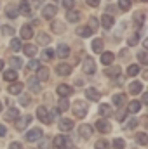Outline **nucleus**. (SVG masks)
<instances>
[{"mask_svg": "<svg viewBox=\"0 0 148 149\" xmlns=\"http://www.w3.org/2000/svg\"><path fill=\"white\" fill-rule=\"evenodd\" d=\"M143 35V31H136V35H132V37L127 40V43H129V47H132V45H136L138 42H140V38Z\"/></svg>", "mask_w": 148, "mask_h": 149, "instance_id": "obj_43", "label": "nucleus"}, {"mask_svg": "<svg viewBox=\"0 0 148 149\" xmlns=\"http://www.w3.org/2000/svg\"><path fill=\"white\" fill-rule=\"evenodd\" d=\"M136 2H147V0H136Z\"/></svg>", "mask_w": 148, "mask_h": 149, "instance_id": "obj_62", "label": "nucleus"}, {"mask_svg": "<svg viewBox=\"0 0 148 149\" xmlns=\"http://www.w3.org/2000/svg\"><path fill=\"white\" fill-rule=\"evenodd\" d=\"M9 94H12V95H19L21 92H23V83H18V81H12L11 85H9Z\"/></svg>", "mask_w": 148, "mask_h": 149, "instance_id": "obj_19", "label": "nucleus"}, {"mask_svg": "<svg viewBox=\"0 0 148 149\" xmlns=\"http://www.w3.org/2000/svg\"><path fill=\"white\" fill-rule=\"evenodd\" d=\"M26 68H28V70H38V68H40V61H37V59H33V61H30Z\"/></svg>", "mask_w": 148, "mask_h": 149, "instance_id": "obj_52", "label": "nucleus"}, {"mask_svg": "<svg viewBox=\"0 0 148 149\" xmlns=\"http://www.w3.org/2000/svg\"><path fill=\"white\" fill-rule=\"evenodd\" d=\"M52 144H54L56 149H63L66 144H70V139L65 137V135H56V137L52 139Z\"/></svg>", "mask_w": 148, "mask_h": 149, "instance_id": "obj_9", "label": "nucleus"}, {"mask_svg": "<svg viewBox=\"0 0 148 149\" xmlns=\"http://www.w3.org/2000/svg\"><path fill=\"white\" fill-rule=\"evenodd\" d=\"M11 50H14V52H18V50H21V47H23V43H21V40L19 38H12L11 40Z\"/></svg>", "mask_w": 148, "mask_h": 149, "instance_id": "obj_39", "label": "nucleus"}, {"mask_svg": "<svg viewBox=\"0 0 148 149\" xmlns=\"http://www.w3.org/2000/svg\"><path fill=\"white\" fill-rule=\"evenodd\" d=\"M56 73L59 74V76H68V74H72V66H70V64L61 63V64H58V66H56Z\"/></svg>", "mask_w": 148, "mask_h": 149, "instance_id": "obj_14", "label": "nucleus"}, {"mask_svg": "<svg viewBox=\"0 0 148 149\" xmlns=\"http://www.w3.org/2000/svg\"><path fill=\"white\" fill-rule=\"evenodd\" d=\"M37 80L38 81H45V80H49V70L40 66V68L37 70Z\"/></svg>", "mask_w": 148, "mask_h": 149, "instance_id": "obj_33", "label": "nucleus"}, {"mask_svg": "<svg viewBox=\"0 0 148 149\" xmlns=\"http://www.w3.org/2000/svg\"><path fill=\"white\" fill-rule=\"evenodd\" d=\"M85 97H87L89 101H92V102H98V101H99V97H101V94H99V90H98V88L89 87V88H85Z\"/></svg>", "mask_w": 148, "mask_h": 149, "instance_id": "obj_8", "label": "nucleus"}, {"mask_svg": "<svg viewBox=\"0 0 148 149\" xmlns=\"http://www.w3.org/2000/svg\"><path fill=\"white\" fill-rule=\"evenodd\" d=\"M2 70H4V61L0 59V71H2Z\"/></svg>", "mask_w": 148, "mask_h": 149, "instance_id": "obj_59", "label": "nucleus"}, {"mask_svg": "<svg viewBox=\"0 0 148 149\" xmlns=\"http://www.w3.org/2000/svg\"><path fill=\"white\" fill-rule=\"evenodd\" d=\"M4 80L5 81H16L18 80V71L16 70H7V71H4Z\"/></svg>", "mask_w": 148, "mask_h": 149, "instance_id": "obj_31", "label": "nucleus"}, {"mask_svg": "<svg viewBox=\"0 0 148 149\" xmlns=\"http://www.w3.org/2000/svg\"><path fill=\"white\" fill-rule=\"evenodd\" d=\"M56 12H58V7L54 5V2H51V3H47V5H44V10H42V16H44V19H52V17L56 16Z\"/></svg>", "mask_w": 148, "mask_h": 149, "instance_id": "obj_2", "label": "nucleus"}, {"mask_svg": "<svg viewBox=\"0 0 148 149\" xmlns=\"http://www.w3.org/2000/svg\"><path fill=\"white\" fill-rule=\"evenodd\" d=\"M113 59H115L113 52H101V63H103L105 66H111Z\"/></svg>", "mask_w": 148, "mask_h": 149, "instance_id": "obj_26", "label": "nucleus"}, {"mask_svg": "<svg viewBox=\"0 0 148 149\" xmlns=\"http://www.w3.org/2000/svg\"><path fill=\"white\" fill-rule=\"evenodd\" d=\"M9 63H11V66H12V70H19V68H23V61L19 59V57H11L9 59Z\"/></svg>", "mask_w": 148, "mask_h": 149, "instance_id": "obj_40", "label": "nucleus"}, {"mask_svg": "<svg viewBox=\"0 0 148 149\" xmlns=\"http://www.w3.org/2000/svg\"><path fill=\"white\" fill-rule=\"evenodd\" d=\"M40 149H51V139H42L40 144H38Z\"/></svg>", "mask_w": 148, "mask_h": 149, "instance_id": "obj_51", "label": "nucleus"}, {"mask_svg": "<svg viewBox=\"0 0 148 149\" xmlns=\"http://www.w3.org/2000/svg\"><path fill=\"white\" fill-rule=\"evenodd\" d=\"M84 73L85 74H94L96 73V61L94 59H91V57H85L84 59Z\"/></svg>", "mask_w": 148, "mask_h": 149, "instance_id": "obj_6", "label": "nucleus"}, {"mask_svg": "<svg viewBox=\"0 0 148 149\" xmlns=\"http://www.w3.org/2000/svg\"><path fill=\"white\" fill-rule=\"evenodd\" d=\"M85 2H87L89 7H98L99 5V0H85Z\"/></svg>", "mask_w": 148, "mask_h": 149, "instance_id": "obj_56", "label": "nucleus"}, {"mask_svg": "<svg viewBox=\"0 0 148 149\" xmlns=\"http://www.w3.org/2000/svg\"><path fill=\"white\" fill-rule=\"evenodd\" d=\"M105 74H106L108 78H117V76L120 74V68H118V66H106V68H105Z\"/></svg>", "mask_w": 148, "mask_h": 149, "instance_id": "obj_25", "label": "nucleus"}, {"mask_svg": "<svg viewBox=\"0 0 148 149\" xmlns=\"http://www.w3.org/2000/svg\"><path fill=\"white\" fill-rule=\"evenodd\" d=\"M2 33L7 35V37H12V35H14V28L9 26V24H5V26H2Z\"/></svg>", "mask_w": 148, "mask_h": 149, "instance_id": "obj_49", "label": "nucleus"}, {"mask_svg": "<svg viewBox=\"0 0 148 149\" xmlns=\"http://www.w3.org/2000/svg\"><path fill=\"white\" fill-rule=\"evenodd\" d=\"M136 125H138V120H136V118H132V120H131V121L127 123V127H125V130H131V128H134Z\"/></svg>", "mask_w": 148, "mask_h": 149, "instance_id": "obj_54", "label": "nucleus"}, {"mask_svg": "<svg viewBox=\"0 0 148 149\" xmlns=\"http://www.w3.org/2000/svg\"><path fill=\"white\" fill-rule=\"evenodd\" d=\"M87 26H89V28L92 30V33H94V31L98 30V26H99V21H98V17H94V16H92V17H89V24H87Z\"/></svg>", "mask_w": 148, "mask_h": 149, "instance_id": "obj_44", "label": "nucleus"}, {"mask_svg": "<svg viewBox=\"0 0 148 149\" xmlns=\"http://www.w3.org/2000/svg\"><path fill=\"white\" fill-rule=\"evenodd\" d=\"M78 19H80V12H78V10L70 9V10L66 12V21H68V23H77Z\"/></svg>", "mask_w": 148, "mask_h": 149, "instance_id": "obj_29", "label": "nucleus"}, {"mask_svg": "<svg viewBox=\"0 0 148 149\" xmlns=\"http://www.w3.org/2000/svg\"><path fill=\"white\" fill-rule=\"evenodd\" d=\"M136 74H140V66L138 64H131L127 68V76H136Z\"/></svg>", "mask_w": 148, "mask_h": 149, "instance_id": "obj_46", "label": "nucleus"}, {"mask_svg": "<svg viewBox=\"0 0 148 149\" xmlns=\"http://www.w3.org/2000/svg\"><path fill=\"white\" fill-rule=\"evenodd\" d=\"M58 94L61 95V97H68V95H72L73 94V88L70 87V85H65V83H61V85H58Z\"/></svg>", "mask_w": 148, "mask_h": 149, "instance_id": "obj_15", "label": "nucleus"}, {"mask_svg": "<svg viewBox=\"0 0 148 149\" xmlns=\"http://www.w3.org/2000/svg\"><path fill=\"white\" fill-rule=\"evenodd\" d=\"M52 57H54V50L52 49H45L42 52V61H52Z\"/></svg>", "mask_w": 148, "mask_h": 149, "instance_id": "obj_42", "label": "nucleus"}, {"mask_svg": "<svg viewBox=\"0 0 148 149\" xmlns=\"http://www.w3.org/2000/svg\"><path fill=\"white\" fill-rule=\"evenodd\" d=\"M21 49H23L25 56H28V57H33V56L37 54V45H33V43H26V45H23Z\"/></svg>", "mask_w": 148, "mask_h": 149, "instance_id": "obj_24", "label": "nucleus"}, {"mask_svg": "<svg viewBox=\"0 0 148 149\" xmlns=\"http://www.w3.org/2000/svg\"><path fill=\"white\" fill-rule=\"evenodd\" d=\"M32 5H30V2L28 0H23L21 2V5H19V12L23 14V16H32Z\"/></svg>", "mask_w": 148, "mask_h": 149, "instance_id": "obj_23", "label": "nucleus"}, {"mask_svg": "<svg viewBox=\"0 0 148 149\" xmlns=\"http://www.w3.org/2000/svg\"><path fill=\"white\" fill-rule=\"evenodd\" d=\"M115 118H117V120H118V121L122 123V121H125V113H124V111H118V113H117V116H115Z\"/></svg>", "mask_w": 148, "mask_h": 149, "instance_id": "obj_55", "label": "nucleus"}, {"mask_svg": "<svg viewBox=\"0 0 148 149\" xmlns=\"http://www.w3.org/2000/svg\"><path fill=\"white\" fill-rule=\"evenodd\" d=\"M5 132H7V128H5L4 125H0V137H4V135H5Z\"/></svg>", "mask_w": 148, "mask_h": 149, "instance_id": "obj_58", "label": "nucleus"}, {"mask_svg": "<svg viewBox=\"0 0 148 149\" xmlns=\"http://www.w3.org/2000/svg\"><path fill=\"white\" fill-rule=\"evenodd\" d=\"M14 121H16V128H18V130H25V128L28 127V123L32 121V116H25V118H16Z\"/></svg>", "mask_w": 148, "mask_h": 149, "instance_id": "obj_18", "label": "nucleus"}, {"mask_svg": "<svg viewBox=\"0 0 148 149\" xmlns=\"http://www.w3.org/2000/svg\"><path fill=\"white\" fill-rule=\"evenodd\" d=\"M73 114L78 118H85L87 116V102L84 101H77L73 106Z\"/></svg>", "mask_w": 148, "mask_h": 149, "instance_id": "obj_1", "label": "nucleus"}, {"mask_svg": "<svg viewBox=\"0 0 148 149\" xmlns=\"http://www.w3.org/2000/svg\"><path fill=\"white\" fill-rule=\"evenodd\" d=\"M61 3H63V7L65 9H73V5H75V0H61Z\"/></svg>", "mask_w": 148, "mask_h": 149, "instance_id": "obj_53", "label": "nucleus"}, {"mask_svg": "<svg viewBox=\"0 0 148 149\" xmlns=\"http://www.w3.org/2000/svg\"><path fill=\"white\" fill-rule=\"evenodd\" d=\"M111 101H113V104H115L117 108H122V106H125V102H127V95H125V94H115Z\"/></svg>", "mask_w": 148, "mask_h": 149, "instance_id": "obj_17", "label": "nucleus"}, {"mask_svg": "<svg viewBox=\"0 0 148 149\" xmlns=\"http://www.w3.org/2000/svg\"><path fill=\"white\" fill-rule=\"evenodd\" d=\"M77 35L82 37V38H89L92 35V30H91L89 26H78V28H77Z\"/></svg>", "mask_w": 148, "mask_h": 149, "instance_id": "obj_28", "label": "nucleus"}, {"mask_svg": "<svg viewBox=\"0 0 148 149\" xmlns=\"http://www.w3.org/2000/svg\"><path fill=\"white\" fill-rule=\"evenodd\" d=\"M32 37H33V28L30 24H23L21 26V38L23 40H30Z\"/></svg>", "mask_w": 148, "mask_h": 149, "instance_id": "obj_22", "label": "nucleus"}, {"mask_svg": "<svg viewBox=\"0 0 148 149\" xmlns=\"http://www.w3.org/2000/svg\"><path fill=\"white\" fill-rule=\"evenodd\" d=\"M94 149H110V146H108L106 141H98V142L94 144Z\"/></svg>", "mask_w": 148, "mask_h": 149, "instance_id": "obj_50", "label": "nucleus"}, {"mask_svg": "<svg viewBox=\"0 0 148 149\" xmlns=\"http://www.w3.org/2000/svg\"><path fill=\"white\" fill-rule=\"evenodd\" d=\"M5 14H7V17H9V19H16V17H18V14H19L18 5H16L14 2H11V3L5 7Z\"/></svg>", "mask_w": 148, "mask_h": 149, "instance_id": "obj_11", "label": "nucleus"}, {"mask_svg": "<svg viewBox=\"0 0 148 149\" xmlns=\"http://www.w3.org/2000/svg\"><path fill=\"white\" fill-rule=\"evenodd\" d=\"M0 113H2V101H0Z\"/></svg>", "mask_w": 148, "mask_h": 149, "instance_id": "obj_61", "label": "nucleus"}, {"mask_svg": "<svg viewBox=\"0 0 148 149\" xmlns=\"http://www.w3.org/2000/svg\"><path fill=\"white\" fill-rule=\"evenodd\" d=\"M70 109V102H68V99L66 97H61L59 99V102H58V111L59 113H65Z\"/></svg>", "mask_w": 148, "mask_h": 149, "instance_id": "obj_34", "label": "nucleus"}, {"mask_svg": "<svg viewBox=\"0 0 148 149\" xmlns=\"http://www.w3.org/2000/svg\"><path fill=\"white\" fill-rule=\"evenodd\" d=\"M124 148H125V141L124 139H120V137L113 139V149H124Z\"/></svg>", "mask_w": 148, "mask_h": 149, "instance_id": "obj_47", "label": "nucleus"}, {"mask_svg": "<svg viewBox=\"0 0 148 149\" xmlns=\"http://www.w3.org/2000/svg\"><path fill=\"white\" fill-rule=\"evenodd\" d=\"M63 149H75V148H72L70 144H66V146H65V148H63Z\"/></svg>", "mask_w": 148, "mask_h": 149, "instance_id": "obj_60", "label": "nucleus"}, {"mask_svg": "<svg viewBox=\"0 0 148 149\" xmlns=\"http://www.w3.org/2000/svg\"><path fill=\"white\" fill-rule=\"evenodd\" d=\"M65 30H66V26H65V23H63V21L54 19V21L51 23V31H52V33L61 35V33H65Z\"/></svg>", "mask_w": 148, "mask_h": 149, "instance_id": "obj_7", "label": "nucleus"}, {"mask_svg": "<svg viewBox=\"0 0 148 149\" xmlns=\"http://www.w3.org/2000/svg\"><path fill=\"white\" fill-rule=\"evenodd\" d=\"M42 135H44V132H42V128H32V130H28L26 132V141L28 142H37L42 139Z\"/></svg>", "mask_w": 148, "mask_h": 149, "instance_id": "obj_3", "label": "nucleus"}, {"mask_svg": "<svg viewBox=\"0 0 148 149\" xmlns=\"http://www.w3.org/2000/svg\"><path fill=\"white\" fill-rule=\"evenodd\" d=\"M136 142H138L140 146H147L148 144V135L147 134H143V132L136 134Z\"/></svg>", "mask_w": 148, "mask_h": 149, "instance_id": "obj_38", "label": "nucleus"}, {"mask_svg": "<svg viewBox=\"0 0 148 149\" xmlns=\"http://www.w3.org/2000/svg\"><path fill=\"white\" fill-rule=\"evenodd\" d=\"M113 24H115V19H113V16L105 12V14L101 16V26H103L105 30H110V28H113Z\"/></svg>", "mask_w": 148, "mask_h": 149, "instance_id": "obj_10", "label": "nucleus"}, {"mask_svg": "<svg viewBox=\"0 0 148 149\" xmlns=\"http://www.w3.org/2000/svg\"><path fill=\"white\" fill-rule=\"evenodd\" d=\"M140 109H141V102H140V101H131V102L127 104V113H131V114L138 113Z\"/></svg>", "mask_w": 148, "mask_h": 149, "instance_id": "obj_32", "label": "nucleus"}, {"mask_svg": "<svg viewBox=\"0 0 148 149\" xmlns=\"http://www.w3.org/2000/svg\"><path fill=\"white\" fill-rule=\"evenodd\" d=\"M51 2H54V0H51Z\"/></svg>", "mask_w": 148, "mask_h": 149, "instance_id": "obj_63", "label": "nucleus"}, {"mask_svg": "<svg viewBox=\"0 0 148 149\" xmlns=\"http://www.w3.org/2000/svg\"><path fill=\"white\" fill-rule=\"evenodd\" d=\"M138 59H140V63H141V64H148V54H147V50H140V52H138Z\"/></svg>", "mask_w": 148, "mask_h": 149, "instance_id": "obj_48", "label": "nucleus"}, {"mask_svg": "<svg viewBox=\"0 0 148 149\" xmlns=\"http://www.w3.org/2000/svg\"><path fill=\"white\" fill-rule=\"evenodd\" d=\"M96 130H98V132H101V134H108V132H111L110 121H108L106 118L98 120V121H96Z\"/></svg>", "mask_w": 148, "mask_h": 149, "instance_id": "obj_5", "label": "nucleus"}, {"mask_svg": "<svg viewBox=\"0 0 148 149\" xmlns=\"http://www.w3.org/2000/svg\"><path fill=\"white\" fill-rule=\"evenodd\" d=\"M37 43L38 45H47V43H51V37L47 33H37Z\"/></svg>", "mask_w": 148, "mask_h": 149, "instance_id": "obj_36", "label": "nucleus"}, {"mask_svg": "<svg viewBox=\"0 0 148 149\" xmlns=\"http://www.w3.org/2000/svg\"><path fill=\"white\" fill-rule=\"evenodd\" d=\"M99 114L101 116H113V109H111V106H108V104H101L99 106Z\"/></svg>", "mask_w": 148, "mask_h": 149, "instance_id": "obj_37", "label": "nucleus"}, {"mask_svg": "<svg viewBox=\"0 0 148 149\" xmlns=\"http://www.w3.org/2000/svg\"><path fill=\"white\" fill-rule=\"evenodd\" d=\"M18 116H19V109H18V108H9L7 113H5V120H7V121H14Z\"/></svg>", "mask_w": 148, "mask_h": 149, "instance_id": "obj_30", "label": "nucleus"}, {"mask_svg": "<svg viewBox=\"0 0 148 149\" xmlns=\"http://www.w3.org/2000/svg\"><path fill=\"white\" fill-rule=\"evenodd\" d=\"M141 92H143V83H141V81H132V83L129 85V94L138 95V94H141Z\"/></svg>", "mask_w": 148, "mask_h": 149, "instance_id": "obj_20", "label": "nucleus"}, {"mask_svg": "<svg viewBox=\"0 0 148 149\" xmlns=\"http://www.w3.org/2000/svg\"><path fill=\"white\" fill-rule=\"evenodd\" d=\"M78 135H80L82 139H89V137L92 135V127H91V125H80V127H78Z\"/></svg>", "mask_w": 148, "mask_h": 149, "instance_id": "obj_16", "label": "nucleus"}, {"mask_svg": "<svg viewBox=\"0 0 148 149\" xmlns=\"http://www.w3.org/2000/svg\"><path fill=\"white\" fill-rule=\"evenodd\" d=\"M131 9V0H118V10L127 12Z\"/></svg>", "mask_w": 148, "mask_h": 149, "instance_id": "obj_41", "label": "nucleus"}, {"mask_svg": "<svg viewBox=\"0 0 148 149\" xmlns=\"http://www.w3.org/2000/svg\"><path fill=\"white\" fill-rule=\"evenodd\" d=\"M28 87H30L32 92H37V94L40 92V88H42V87H40V81L37 80V76H32V78L28 80Z\"/></svg>", "mask_w": 148, "mask_h": 149, "instance_id": "obj_27", "label": "nucleus"}, {"mask_svg": "<svg viewBox=\"0 0 148 149\" xmlns=\"http://www.w3.org/2000/svg\"><path fill=\"white\" fill-rule=\"evenodd\" d=\"M9 149H23V146H21L19 142H12V144L9 146Z\"/></svg>", "mask_w": 148, "mask_h": 149, "instance_id": "obj_57", "label": "nucleus"}, {"mask_svg": "<svg viewBox=\"0 0 148 149\" xmlns=\"http://www.w3.org/2000/svg\"><path fill=\"white\" fill-rule=\"evenodd\" d=\"M30 102H32V97L28 94H21L19 95V104L21 106H30Z\"/></svg>", "mask_w": 148, "mask_h": 149, "instance_id": "obj_45", "label": "nucleus"}, {"mask_svg": "<svg viewBox=\"0 0 148 149\" xmlns=\"http://www.w3.org/2000/svg\"><path fill=\"white\" fill-rule=\"evenodd\" d=\"M72 128H73V121H72V120H68V118H61V120H59V130L70 132Z\"/></svg>", "mask_w": 148, "mask_h": 149, "instance_id": "obj_21", "label": "nucleus"}, {"mask_svg": "<svg viewBox=\"0 0 148 149\" xmlns=\"http://www.w3.org/2000/svg\"><path fill=\"white\" fill-rule=\"evenodd\" d=\"M91 49H92V52H103V40L101 38H94L92 43H91Z\"/></svg>", "mask_w": 148, "mask_h": 149, "instance_id": "obj_35", "label": "nucleus"}, {"mask_svg": "<svg viewBox=\"0 0 148 149\" xmlns=\"http://www.w3.org/2000/svg\"><path fill=\"white\" fill-rule=\"evenodd\" d=\"M37 118L42 121V123H45V125H49V123H52L54 120L49 116V111L44 108V106H40V108H37Z\"/></svg>", "mask_w": 148, "mask_h": 149, "instance_id": "obj_4", "label": "nucleus"}, {"mask_svg": "<svg viewBox=\"0 0 148 149\" xmlns=\"http://www.w3.org/2000/svg\"><path fill=\"white\" fill-rule=\"evenodd\" d=\"M70 52H72V50H70V47H68L66 43H59V45H58V52H56V54H58L59 59H66V57L70 56Z\"/></svg>", "mask_w": 148, "mask_h": 149, "instance_id": "obj_13", "label": "nucleus"}, {"mask_svg": "<svg viewBox=\"0 0 148 149\" xmlns=\"http://www.w3.org/2000/svg\"><path fill=\"white\" fill-rule=\"evenodd\" d=\"M145 17H147V14H145L143 10L134 12V16H132V24H134V26H138V28H141V26L145 24Z\"/></svg>", "mask_w": 148, "mask_h": 149, "instance_id": "obj_12", "label": "nucleus"}]
</instances>
